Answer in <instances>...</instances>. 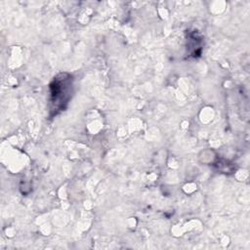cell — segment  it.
<instances>
[{
  "label": "cell",
  "instance_id": "1",
  "mask_svg": "<svg viewBox=\"0 0 250 250\" xmlns=\"http://www.w3.org/2000/svg\"><path fill=\"white\" fill-rule=\"evenodd\" d=\"M51 103L54 104L53 109L58 110L63 108L70 97L71 77L68 74H59L51 84Z\"/></svg>",
  "mask_w": 250,
  "mask_h": 250
}]
</instances>
